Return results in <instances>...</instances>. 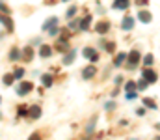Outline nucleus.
Masks as SVG:
<instances>
[{
  "mask_svg": "<svg viewBox=\"0 0 160 140\" xmlns=\"http://www.w3.org/2000/svg\"><path fill=\"white\" fill-rule=\"evenodd\" d=\"M142 77H143V79L149 82V84H151V82H157V79H158V77H157V73H155L153 69H149V67L142 71Z\"/></svg>",
  "mask_w": 160,
  "mask_h": 140,
  "instance_id": "nucleus-1",
  "label": "nucleus"
},
{
  "mask_svg": "<svg viewBox=\"0 0 160 140\" xmlns=\"http://www.w3.org/2000/svg\"><path fill=\"white\" fill-rule=\"evenodd\" d=\"M138 60H140V50H136V49H134V50L127 56V62H128V65H130V67H136Z\"/></svg>",
  "mask_w": 160,
  "mask_h": 140,
  "instance_id": "nucleus-2",
  "label": "nucleus"
},
{
  "mask_svg": "<svg viewBox=\"0 0 160 140\" xmlns=\"http://www.w3.org/2000/svg\"><path fill=\"white\" fill-rule=\"evenodd\" d=\"M32 88H34V86H32L30 82H21V84L17 86V93H19V95H26V93L32 92Z\"/></svg>",
  "mask_w": 160,
  "mask_h": 140,
  "instance_id": "nucleus-3",
  "label": "nucleus"
},
{
  "mask_svg": "<svg viewBox=\"0 0 160 140\" xmlns=\"http://www.w3.org/2000/svg\"><path fill=\"white\" fill-rule=\"evenodd\" d=\"M95 30H97L99 34H106V32L110 30V23H108V21H102V23H99V24L95 26Z\"/></svg>",
  "mask_w": 160,
  "mask_h": 140,
  "instance_id": "nucleus-4",
  "label": "nucleus"
},
{
  "mask_svg": "<svg viewBox=\"0 0 160 140\" xmlns=\"http://www.w3.org/2000/svg\"><path fill=\"white\" fill-rule=\"evenodd\" d=\"M132 26H134V19L132 17H125L123 23H121V28L123 30H132Z\"/></svg>",
  "mask_w": 160,
  "mask_h": 140,
  "instance_id": "nucleus-5",
  "label": "nucleus"
},
{
  "mask_svg": "<svg viewBox=\"0 0 160 140\" xmlns=\"http://www.w3.org/2000/svg\"><path fill=\"white\" fill-rule=\"evenodd\" d=\"M84 56L89 58L91 62H97V52H95V49H84Z\"/></svg>",
  "mask_w": 160,
  "mask_h": 140,
  "instance_id": "nucleus-6",
  "label": "nucleus"
},
{
  "mask_svg": "<svg viewBox=\"0 0 160 140\" xmlns=\"http://www.w3.org/2000/svg\"><path fill=\"white\" fill-rule=\"evenodd\" d=\"M93 75H95V67H93V65H89V67H86V69L82 71V79H86V80L91 79Z\"/></svg>",
  "mask_w": 160,
  "mask_h": 140,
  "instance_id": "nucleus-7",
  "label": "nucleus"
},
{
  "mask_svg": "<svg viewBox=\"0 0 160 140\" xmlns=\"http://www.w3.org/2000/svg\"><path fill=\"white\" fill-rule=\"evenodd\" d=\"M138 19H140L142 23H149V21H151V13H149V11H143V9H142V11L138 13Z\"/></svg>",
  "mask_w": 160,
  "mask_h": 140,
  "instance_id": "nucleus-8",
  "label": "nucleus"
},
{
  "mask_svg": "<svg viewBox=\"0 0 160 140\" xmlns=\"http://www.w3.org/2000/svg\"><path fill=\"white\" fill-rule=\"evenodd\" d=\"M75 54H77V50H73V49H71V50L67 52V56H63V64H65V65H69V64L75 60Z\"/></svg>",
  "mask_w": 160,
  "mask_h": 140,
  "instance_id": "nucleus-9",
  "label": "nucleus"
},
{
  "mask_svg": "<svg viewBox=\"0 0 160 140\" xmlns=\"http://www.w3.org/2000/svg\"><path fill=\"white\" fill-rule=\"evenodd\" d=\"M128 2L130 0H116L114 2V8L116 9H125V8H128Z\"/></svg>",
  "mask_w": 160,
  "mask_h": 140,
  "instance_id": "nucleus-10",
  "label": "nucleus"
},
{
  "mask_svg": "<svg viewBox=\"0 0 160 140\" xmlns=\"http://www.w3.org/2000/svg\"><path fill=\"white\" fill-rule=\"evenodd\" d=\"M0 23H2L8 30H13V23H11V19H8V17H2V15H0Z\"/></svg>",
  "mask_w": 160,
  "mask_h": 140,
  "instance_id": "nucleus-11",
  "label": "nucleus"
},
{
  "mask_svg": "<svg viewBox=\"0 0 160 140\" xmlns=\"http://www.w3.org/2000/svg\"><path fill=\"white\" fill-rule=\"evenodd\" d=\"M125 60H127V54H125V52H121V54H118V58H116V64H114V65H116V67H119V65H123V62H125Z\"/></svg>",
  "mask_w": 160,
  "mask_h": 140,
  "instance_id": "nucleus-12",
  "label": "nucleus"
},
{
  "mask_svg": "<svg viewBox=\"0 0 160 140\" xmlns=\"http://www.w3.org/2000/svg\"><path fill=\"white\" fill-rule=\"evenodd\" d=\"M50 52H52V50H50V47H47V45H43V47H41V50H39V54L43 56V58H48V56H50Z\"/></svg>",
  "mask_w": 160,
  "mask_h": 140,
  "instance_id": "nucleus-13",
  "label": "nucleus"
},
{
  "mask_svg": "<svg viewBox=\"0 0 160 140\" xmlns=\"http://www.w3.org/2000/svg\"><path fill=\"white\" fill-rule=\"evenodd\" d=\"M30 116H32V118H39V116H41V108H39V106H32Z\"/></svg>",
  "mask_w": 160,
  "mask_h": 140,
  "instance_id": "nucleus-14",
  "label": "nucleus"
},
{
  "mask_svg": "<svg viewBox=\"0 0 160 140\" xmlns=\"http://www.w3.org/2000/svg\"><path fill=\"white\" fill-rule=\"evenodd\" d=\"M56 23H58V19H56V17H52L50 21H47V23L43 24V28L47 30V28H50V26H56Z\"/></svg>",
  "mask_w": 160,
  "mask_h": 140,
  "instance_id": "nucleus-15",
  "label": "nucleus"
},
{
  "mask_svg": "<svg viewBox=\"0 0 160 140\" xmlns=\"http://www.w3.org/2000/svg\"><path fill=\"white\" fill-rule=\"evenodd\" d=\"M22 58H24V60H32V49H30V47H26V49L22 50Z\"/></svg>",
  "mask_w": 160,
  "mask_h": 140,
  "instance_id": "nucleus-16",
  "label": "nucleus"
},
{
  "mask_svg": "<svg viewBox=\"0 0 160 140\" xmlns=\"http://www.w3.org/2000/svg\"><path fill=\"white\" fill-rule=\"evenodd\" d=\"M153 60H155V58H153V54H145V58H143V64H145L147 67H151V65H153Z\"/></svg>",
  "mask_w": 160,
  "mask_h": 140,
  "instance_id": "nucleus-17",
  "label": "nucleus"
},
{
  "mask_svg": "<svg viewBox=\"0 0 160 140\" xmlns=\"http://www.w3.org/2000/svg\"><path fill=\"white\" fill-rule=\"evenodd\" d=\"M143 105H145L147 108H157V103H155L153 99H149V97H147V99H143Z\"/></svg>",
  "mask_w": 160,
  "mask_h": 140,
  "instance_id": "nucleus-18",
  "label": "nucleus"
},
{
  "mask_svg": "<svg viewBox=\"0 0 160 140\" xmlns=\"http://www.w3.org/2000/svg\"><path fill=\"white\" fill-rule=\"evenodd\" d=\"M9 58H11V60H19V58H21V52H19V49H13V50L9 52Z\"/></svg>",
  "mask_w": 160,
  "mask_h": 140,
  "instance_id": "nucleus-19",
  "label": "nucleus"
},
{
  "mask_svg": "<svg viewBox=\"0 0 160 140\" xmlns=\"http://www.w3.org/2000/svg\"><path fill=\"white\" fill-rule=\"evenodd\" d=\"M89 23H91V17H86V19L80 23V28H82V30H86V28L89 26Z\"/></svg>",
  "mask_w": 160,
  "mask_h": 140,
  "instance_id": "nucleus-20",
  "label": "nucleus"
},
{
  "mask_svg": "<svg viewBox=\"0 0 160 140\" xmlns=\"http://www.w3.org/2000/svg\"><path fill=\"white\" fill-rule=\"evenodd\" d=\"M24 75V69L22 67H19V69H15V73H13V79H21Z\"/></svg>",
  "mask_w": 160,
  "mask_h": 140,
  "instance_id": "nucleus-21",
  "label": "nucleus"
},
{
  "mask_svg": "<svg viewBox=\"0 0 160 140\" xmlns=\"http://www.w3.org/2000/svg\"><path fill=\"white\" fill-rule=\"evenodd\" d=\"M43 84L45 86H50L52 84V77L50 75H43Z\"/></svg>",
  "mask_w": 160,
  "mask_h": 140,
  "instance_id": "nucleus-22",
  "label": "nucleus"
},
{
  "mask_svg": "<svg viewBox=\"0 0 160 140\" xmlns=\"http://www.w3.org/2000/svg\"><path fill=\"white\" fill-rule=\"evenodd\" d=\"M11 82H13V75H6V77H4V84H6V86H9Z\"/></svg>",
  "mask_w": 160,
  "mask_h": 140,
  "instance_id": "nucleus-23",
  "label": "nucleus"
},
{
  "mask_svg": "<svg viewBox=\"0 0 160 140\" xmlns=\"http://www.w3.org/2000/svg\"><path fill=\"white\" fill-rule=\"evenodd\" d=\"M125 88H127V92H134L136 84H134V82H127V86H125Z\"/></svg>",
  "mask_w": 160,
  "mask_h": 140,
  "instance_id": "nucleus-24",
  "label": "nucleus"
},
{
  "mask_svg": "<svg viewBox=\"0 0 160 140\" xmlns=\"http://www.w3.org/2000/svg\"><path fill=\"white\" fill-rule=\"evenodd\" d=\"M58 47H60V50H67V43H65L63 39H60V43H58Z\"/></svg>",
  "mask_w": 160,
  "mask_h": 140,
  "instance_id": "nucleus-25",
  "label": "nucleus"
},
{
  "mask_svg": "<svg viewBox=\"0 0 160 140\" xmlns=\"http://www.w3.org/2000/svg\"><path fill=\"white\" fill-rule=\"evenodd\" d=\"M75 13H77V6H73V8H71V9L67 11V17H73Z\"/></svg>",
  "mask_w": 160,
  "mask_h": 140,
  "instance_id": "nucleus-26",
  "label": "nucleus"
},
{
  "mask_svg": "<svg viewBox=\"0 0 160 140\" xmlns=\"http://www.w3.org/2000/svg\"><path fill=\"white\" fill-rule=\"evenodd\" d=\"M147 84H149L147 80H145V82H140V84H138V88H140V90H145V88H147Z\"/></svg>",
  "mask_w": 160,
  "mask_h": 140,
  "instance_id": "nucleus-27",
  "label": "nucleus"
},
{
  "mask_svg": "<svg viewBox=\"0 0 160 140\" xmlns=\"http://www.w3.org/2000/svg\"><path fill=\"white\" fill-rule=\"evenodd\" d=\"M104 106H106V110H114V106H116V105H114V103H106Z\"/></svg>",
  "mask_w": 160,
  "mask_h": 140,
  "instance_id": "nucleus-28",
  "label": "nucleus"
},
{
  "mask_svg": "<svg viewBox=\"0 0 160 140\" xmlns=\"http://www.w3.org/2000/svg\"><path fill=\"white\" fill-rule=\"evenodd\" d=\"M0 11H2V13H8V8H6L4 4H0Z\"/></svg>",
  "mask_w": 160,
  "mask_h": 140,
  "instance_id": "nucleus-29",
  "label": "nucleus"
},
{
  "mask_svg": "<svg viewBox=\"0 0 160 140\" xmlns=\"http://www.w3.org/2000/svg\"><path fill=\"white\" fill-rule=\"evenodd\" d=\"M143 112H145L143 108H138V110H136V114H138V116H143Z\"/></svg>",
  "mask_w": 160,
  "mask_h": 140,
  "instance_id": "nucleus-30",
  "label": "nucleus"
},
{
  "mask_svg": "<svg viewBox=\"0 0 160 140\" xmlns=\"http://www.w3.org/2000/svg\"><path fill=\"white\" fill-rule=\"evenodd\" d=\"M63 2H67V0H63Z\"/></svg>",
  "mask_w": 160,
  "mask_h": 140,
  "instance_id": "nucleus-31",
  "label": "nucleus"
}]
</instances>
